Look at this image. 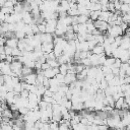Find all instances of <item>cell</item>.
Segmentation results:
<instances>
[{"instance_id":"cell-53","label":"cell","mask_w":130,"mask_h":130,"mask_svg":"<svg viewBox=\"0 0 130 130\" xmlns=\"http://www.w3.org/2000/svg\"><path fill=\"white\" fill-rule=\"evenodd\" d=\"M127 63H128V64H129V65H130V59H129V60H128V62H127Z\"/></svg>"},{"instance_id":"cell-31","label":"cell","mask_w":130,"mask_h":130,"mask_svg":"<svg viewBox=\"0 0 130 130\" xmlns=\"http://www.w3.org/2000/svg\"><path fill=\"white\" fill-rule=\"evenodd\" d=\"M121 11H122V13H128L129 12V4L123 3L121 6Z\"/></svg>"},{"instance_id":"cell-42","label":"cell","mask_w":130,"mask_h":130,"mask_svg":"<svg viewBox=\"0 0 130 130\" xmlns=\"http://www.w3.org/2000/svg\"><path fill=\"white\" fill-rule=\"evenodd\" d=\"M120 26H121V28H122V29L124 30V32H125V30H126V29H128L129 24H128V23H126V22H122Z\"/></svg>"},{"instance_id":"cell-50","label":"cell","mask_w":130,"mask_h":130,"mask_svg":"<svg viewBox=\"0 0 130 130\" xmlns=\"http://www.w3.org/2000/svg\"><path fill=\"white\" fill-rule=\"evenodd\" d=\"M125 98V103H127L130 107V95H127V96H124Z\"/></svg>"},{"instance_id":"cell-46","label":"cell","mask_w":130,"mask_h":130,"mask_svg":"<svg viewBox=\"0 0 130 130\" xmlns=\"http://www.w3.org/2000/svg\"><path fill=\"white\" fill-rule=\"evenodd\" d=\"M72 26H73V30H74V32L78 34V30H79V24H72Z\"/></svg>"},{"instance_id":"cell-27","label":"cell","mask_w":130,"mask_h":130,"mask_svg":"<svg viewBox=\"0 0 130 130\" xmlns=\"http://www.w3.org/2000/svg\"><path fill=\"white\" fill-rule=\"evenodd\" d=\"M55 78L58 80V82H59L60 84L64 83V81H65V75H63V74H61V73H58V74L55 76Z\"/></svg>"},{"instance_id":"cell-26","label":"cell","mask_w":130,"mask_h":130,"mask_svg":"<svg viewBox=\"0 0 130 130\" xmlns=\"http://www.w3.org/2000/svg\"><path fill=\"white\" fill-rule=\"evenodd\" d=\"M13 57H19V56H22V51L19 50L18 48H13L12 49V54H11Z\"/></svg>"},{"instance_id":"cell-5","label":"cell","mask_w":130,"mask_h":130,"mask_svg":"<svg viewBox=\"0 0 130 130\" xmlns=\"http://www.w3.org/2000/svg\"><path fill=\"white\" fill-rule=\"evenodd\" d=\"M37 73H31V74H28V75H26V76H24V80L23 81H25L26 83H29V84H35L36 85V83H37Z\"/></svg>"},{"instance_id":"cell-13","label":"cell","mask_w":130,"mask_h":130,"mask_svg":"<svg viewBox=\"0 0 130 130\" xmlns=\"http://www.w3.org/2000/svg\"><path fill=\"white\" fill-rule=\"evenodd\" d=\"M124 103H125V98H124V96L119 98V99L116 101V103H115V109H117V110H121V109H122V106H123Z\"/></svg>"},{"instance_id":"cell-33","label":"cell","mask_w":130,"mask_h":130,"mask_svg":"<svg viewBox=\"0 0 130 130\" xmlns=\"http://www.w3.org/2000/svg\"><path fill=\"white\" fill-rule=\"evenodd\" d=\"M49 106V104L47 103V102H45V101H41L40 103H39V107H40V109L41 110H45V109H47V107Z\"/></svg>"},{"instance_id":"cell-8","label":"cell","mask_w":130,"mask_h":130,"mask_svg":"<svg viewBox=\"0 0 130 130\" xmlns=\"http://www.w3.org/2000/svg\"><path fill=\"white\" fill-rule=\"evenodd\" d=\"M18 39L16 38H12V39H8L7 42H6V46L10 47V48H17V45H18Z\"/></svg>"},{"instance_id":"cell-41","label":"cell","mask_w":130,"mask_h":130,"mask_svg":"<svg viewBox=\"0 0 130 130\" xmlns=\"http://www.w3.org/2000/svg\"><path fill=\"white\" fill-rule=\"evenodd\" d=\"M112 73L115 76H119V74H120V68H116V67L112 68Z\"/></svg>"},{"instance_id":"cell-14","label":"cell","mask_w":130,"mask_h":130,"mask_svg":"<svg viewBox=\"0 0 130 130\" xmlns=\"http://www.w3.org/2000/svg\"><path fill=\"white\" fill-rule=\"evenodd\" d=\"M78 34H80V35H85V34H87V26H86V23H79V30H78Z\"/></svg>"},{"instance_id":"cell-44","label":"cell","mask_w":130,"mask_h":130,"mask_svg":"<svg viewBox=\"0 0 130 130\" xmlns=\"http://www.w3.org/2000/svg\"><path fill=\"white\" fill-rule=\"evenodd\" d=\"M130 67V65L128 64V63H122V65H121V69L122 70H124V71H127V69Z\"/></svg>"},{"instance_id":"cell-4","label":"cell","mask_w":130,"mask_h":130,"mask_svg":"<svg viewBox=\"0 0 130 130\" xmlns=\"http://www.w3.org/2000/svg\"><path fill=\"white\" fill-rule=\"evenodd\" d=\"M54 48H55V45L54 43H43L42 44V50L44 53H51L54 51Z\"/></svg>"},{"instance_id":"cell-48","label":"cell","mask_w":130,"mask_h":130,"mask_svg":"<svg viewBox=\"0 0 130 130\" xmlns=\"http://www.w3.org/2000/svg\"><path fill=\"white\" fill-rule=\"evenodd\" d=\"M6 54L5 53H0V58H1V61H5V59H6Z\"/></svg>"},{"instance_id":"cell-23","label":"cell","mask_w":130,"mask_h":130,"mask_svg":"<svg viewBox=\"0 0 130 130\" xmlns=\"http://www.w3.org/2000/svg\"><path fill=\"white\" fill-rule=\"evenodd\" d=\"M47 63L51 66V68H57V67L60 66V64H59V62L57 61V59H56V60H47Z\"/></svg>"},{"instance_id":"cell-1","label":"cell","mask_w":130,"mask_h":130,"mask_svg":"<svg viewBox=\"0 0 130 130\" xmlns=\"http://www.w3.org/2000/svg\"><path fill=\"white\" fill-rule=\"evenodd\" d=\"M108 34L114 38L119 37V36H123L124 30L121 28L120 25H110L108 28Z\"/></svg>"},{"instance_id":"cell-21","label":"cell","mask_w":130,"mask_h":130,"mask_svg":"<svg viewBox=\"0 0 130 130\" xmlns=\"http://www.w3.org/2000/svg\"><path fill=\"white\" fill-rule=\"evenodd\" d=\"M15 37L18 40H22V39H25L26 34L23 30H17V31H15Z\"/></svg>"},{"instance_id":"cell-25","label":"cell","mask_w":130,"mask_h":130,"mask_svg":"<svg viewBox=\"0 0 130 130\" xmlns=\"http://www.w3.org/2000/svg\"><path fill=\"white\" fill-rule=\"evenodd\" d=\"M60 5H61L66 11H68V10L70 9V3H69V0H61Z\"/></svg>"},{"instance_id":"cell-40","label":"cell","mask_w":130,"mask_h":130,"mask_svg":"<svg viewBox=\"0 0 130 130\" xmlns=\"http://www.w3.org/2000/svg\"><path fill=\"white\" fill-rule=\"evenodd\" d=\"M43 85H44L47 89H49V88H50V79L46 77L45 80H44V82H43Z\"/></svg>"},{"instance_id":"cell-9","label":"cell","mask_w":130,"mask_h":130,"mask_svg":"<svg viewBox=\"0 0 130 130\" xmlns=\"http://www.w3.org/2000/svg\"><path fill=\"white\" fill-rule=\"evenodd\" d=\"M93 54H96V55H103V54H105V47L103 46V45H96L93 49H92V51H91Z\"/></svg>"},{"instance_id":"cell-7","label":"cell","mask_w":130,"mask_h":130,"mask_svg":"<svg viewBox=\"0 0 130 130\" xmlns=\"http://www.w3.org/2000/svg\"><path fill=\"white\" fill-rule=\"evenodd\" d=\"M114 13L110 12V11H101V14L99 16V20H102V21H106L108 22L110 16H112Z\"/></svg>"},{"instance_id":"cell-49","label":"cell","mask_w":130,"mask_h":130,"mask_svg":"<svg viewBox=\"0 0 130 130\" xmlns=\"http://www.w3.org/2000/svg\"><path fill=\"white\" fill-rule=\"evenodd\" d=\"M124 82L127 83V84H130V75H129V76H126V77L124 78Z\"/></svg>"},{"instance_id":"cell-20","label":"cell","mask_w":130,"mask_h":130,"mask_svg":"<svg viewBox=\"0 0 130 130\" xmlns=\"http://www.w3.org/2000/svg\"><path fill=\"white\" fill-rule=\"evenodd\" d=\"M59 70H60V73L63 74V75H66L68 73V65L67 64H62L59 66Z\"/></svg>"},{"instance_id":"cell-22","label":"cell","mask_w":130,"mask_h":130,"mask_svg":"<svg viewBox=\"0 0 130 130\" xmlns=\"http://www.w3.org/2000/svg\"><path fill=\"white\" fill-rule=\"evenodd\" d=\"M26 46H27V44L25 43L24 39H22V40H19V41H18V45H17V48H18L19 50H21V51L25 50V47H26Z\"/></svg>"},{"instance_id":"cell-2","label":"cell","mask_w":130,"mask_h":130,"mask_svg":"<svg viewBox=\"0 0 130 130\" xmlns=\"http://www.w3.org/2000/svg\"><path fill=\"white\" fill-rule=\"evenodd\" d=\"M93 23H94L95 28L99 29L102 34L108 31V28H109V26H110V24H109L108 22H106V21H102V20H99V19L95 20V21H93Z\"/></svg>"},{"instance_id":"cell-11","label":"cell","mask_w":130,"mask_h":130,"mask_svg":"<svg viewBox=\"0 0 130 130\" xmlns=\"http://www.w3.org/2000/svg\"><path fill=\"white\" fill-rule=\"evenodd\" d=\"M1 117H6V118H9V119H13L14 116H13V111H11L9 108L2 111L1 112Z\"/></svg>"},{"instance_id":"cell-45","label":"cell","mask_w":130,"mask_h":130,"mask_svg":"<svg viewBox=\"0 0 130 130\" xmlns=\"http://www.w3.org/2000/svg\"><path fill=\"white\" fill-rule=\"evenodd\" d=\"M54 92L53 91H51L50 89H47L46 90V92H45V95H47V96H54Z\"/></svg>"},{"instance_id":"cell-29","label":"cell","mask_w":130,"mask_h":130,"mask_svg":"<svg viewBox=\"0 0 130 130\" xmlns=\"http://www.w3.org/2000/svg\"><path fill=\"white\" fill-rule=\"evenodd\" d=\"M122 18H123V22H126V23H130V13H123L122 14Z\"/></svg>"},{"instance_id":"cell-28","label":"cell","mask_w":130,"mask_h":130,"mask_svg":"<svg viewBox=\"0 0 130 130\" xmlns=\"http://www.w3.org/2000/svg\"><path fill=\"white\" fill-rule=\"evenodd\" d=\"M81 64L84 67H91V61H90L89 58H85V59L81 60Z\"/></svg>"},{"instance_id":"cell-35","label":"cell","mask_w":130,"mask_h":130,"mask_svg":"<svg viewBox=\"0 0 130 130\" xmlns=\"http://www.w3.org/2000/svg\"><path fill=\"white\" fill-rule=\"evenodd\" d=\"M29 91L28 90H26V89H23L21 92H20V96L21 98H23V99H28V96H29Z\"/></svg>"},{"instance_id":"cell-47","label":"cell","mask_w":130,"mask_h":130,"mask_svg":"<svg viewBox=\"0 0 130 130\" xmlns=\"http://www.w3.org/2000/svg\"><path fill=\"white\" fill-rule=\"evenodd\" d=\"M109 2H110L109 0H100V1H99V3H100L101 5H108Z\"/></svg>"},{"instance_id":"cell-30","label":"cell","mask_w":130,"mask_h":130,"mask_svg":"<svg viewBox=\"0 0 130 130\" xmlns=\"http://www.w3.org/2000/svg\"><path fill=\"white\" fill-rule=\"evenodd\" d=\"M29 111L30 110L28 108H26V107H20L19 110H18V112H19L20 115H26V114H28Z\"/></svg>"},{"instance_id":"cell-24","label":"cell","mask_w":130,"mask_h":130,"mask_svg":"<svg viewBox=\"0 0 130 130\" xmlns=\"http://www.w3.org/2000/svg\"><path fill=\"white\" fill-rule=\"evenodd\" d=\"M108 87H109V82H108L106 79H103V80L100 82V89H102V90L105 91Z\"/></svg>"},{"instance_id":"cell-3","label":"cell","mask_w":130,"mask_h":130,"mask_svg":"<svg viewBox=\"0 0 130 130\" xmlns=\"http://www.w3.org/2000/svg\"><path fill=\"white\" fill-rule=\"evenodd\" d=\"M0 71H1V74H3V75H10L11 72H12L10 63H8V62H6V61H1V64H0Z\"/></svg>"},{"instance_id":"cell-17","label":"cell","mask_w":130,"mask_h":130,"mask_svg":"<svg viewBox=\"0 0 130 130\" xmlns=\"http://www.w3.org/2000/svg\"><path fill=\"white\" fill-rule=\"evenodd\" d=\"M115 61H116V59L114 58V57H107V60H106V62H105V66H109V67H112L113 65H114V63H115Z\"/></svg>"},{"instance_id":"cell-12","label":"cell","mask_w":130,"mask_h":130,"mask_svg":"<svg viewBox=\"0 0 130 130\" xmlns=\"http://www.w3.org/2000/svg\"><path fill=\"white\" fill-rule=\"evenodd\" d=\"M56 55V57H60L63 55V48L60 46V45H55V48H54V51H53Z\"/></svg>"},{"instance_id":"cell-6","label":"cell","mask_w":130,"mask_h":130,"mask_svg":"<svg viewBox=\"0 0 130 130\" xmlns=\"http://www.w3.org/2000/svg\"><path fill=\"white\" fill-rule=\"evenodd\" d=\"M77 80V77H76V74H71V73H67L65 75V81L64 83L67 84V85H70L71 83L75 82Z\"/></svg>"},{"instance_id":"cell-51","label":"cell","mask_w":130,"mask_h":130,"mask_svg":"<svg viewBox=\"0 0 130 130\" xmlns=\"http://www.w3.org/2000/svg\"><path fill=\"white\" fill-rule=\"evenodd\" d=\"M6 1H7V0H0V4H1V7H3V6L5 5Z\"/></svg>"},{"instance_id":"cell-15","label":"cell","mask_w":130,"mask_h":130,"mask_svg":"<svg viewBox=\"0 0 130 130\" xmlns=\"http://www.w3.org/2000/svg\"><path fill=\"white\" fill-rule=\"evenodd\" d=\"M21 73H22L23 76H26L28 74L34 73V69L32 68H29V67H26V66H23L22 67V70H21Z\"/></svg>"},{"instance_id":"cell-37","label":"cell","mask_w":130,"mask_h":130,"mask_svg":"<svg viewBox=\"0 0 130 130\" xmlns=\"http://www.w3.org/2000/svg\"><path fill=\"white\" fill-rule=\"evenodd\" d=\"M121 65H122V61H121V59H116L114 65H113L111 68H114V67H116V68H121Z\"/></svg>"},{"instance_id":"cell-39","label":"cell","mask_w":130,"mask_h":130,"mask_svg":"<svg viewBox=\"0 0 130 130\" xmlns=\"http://www.w3.org/2000/svg\"><path fill=\"white\" fill-rule=\"evenodd\" d=\"M4 52H5V54H6V55H11V54H12V48H10V47H8V46H6V45H5Z\"/></svg>"},{"instance_id":"cell-36","label":"cell","mask_w":130,"mask_h":130,"mask_svg":"<svg viewBox=\"0 0 130 130\" xmlns=\"http://www.w3.org/2000/svg\"><path fill=\"white\" fill-rule=\"evenodd\" d=\"M1 129L2 130H13V126L10 124H1Z\"/></svg>"},{"instance_id":"cell-43","label":"cell","mask_w":130,"mask_h":130,"mask_svg":"<svg viewBox=\"0 0 130 130\" xmlns=\"http://www.w3.org/2000/svg\"><path fill=\"white\" fill-rule=\"evenodd\" d=\"M51 68V66L46 62V63H44V64H42V70H44V71H46V70H48V69H50Z\"/></svg>"},{"instance_id":"cell-10","label":"cell","mask_w":130,"mask_h":130,"mask_svg":"<svg viewBox=\"0 0 130 130\" xmlns=\"http://www.w3.org/2000/svg\"><path fill=\"white\" fill-rule=\"evenodd\" d=\"M62 119H63V116L61 112H53V115L51 118L52 122H60Z\"/></svg>"},{"instance_id":"cell-52","label":"cell","mask_w":130,"mask_h":130,"mask_svg":"<svg viewBox=\"0 0 130 130\" xmlns=\"http://www.w3.org/2000/svg\"><path fill=\"white\" fill-rule=\"evenodd\" d=\"M25 2H27V3H29V4H32L34 2H35V0H24Z\"/></svg>"},{"instance_id":"cell-55","label":"cell","mask_w":130,"mask_h":130,"mask_svg":"<svg viewBox=\"0 0 130 130\" xmlns=\"http://www.w3.org/2000/svg\"><path fill=\"white\" fill-rule=\"evenodd\" d=\"M32 130H39V129H37V128H34V129H32Z\"/></svg>"},{"instance_id":"cell-18","label":"cell","mask_w":130,"mask_h":130,"mask_svg":"<svg viewBox=\"0 0 130 130\" xmlns=\"http://www.w3.org/2000/svg\"><path fill=\"white\" fill-rule=\"evenodd\" d=\"M106 99H107V102H108V106H111L113 108H115V99L113 95H106Z\"/></svg>"},{"instance_id":"cell-16","label":"cell","mask_w":130,"mask_h":130,"mask_svg":"<svg viewBox=\"0 0 130 130\" xmlns=\"http://www.w3.org/2000/svg\"><path fill=\"white\" fill-rule=\"evenodd\" d=\"M101 14V11H90V15H89V18L92 20V21H95L99 19V16Z\"/></svg>"},{"instance_id":"cell-34","label":"cell","mask_w":130,"mask_h":130,"mask_svg":"<svg viewBox=\"0 0 130 130\" xmlns=\"http://www.w3.org/2000/svg\"><path fill=\"white\" fill-rule=\"evenodd\" d=\"M108 8H109V11H110V12L115 13L116 8H115V5H114V2H109V4H108Z\"/></svg>"},{"instance_id":"cell-54","label":"cell","mask_w":130,"mask_h":130,"mask_svg":"<svg viewBox=\"0 0 130 130\" xmlns=\"http://www.w3.org/2000/svg\"><path fill=\"white\" fill-rule=\"evenodd\" d=\"M129 13H130V4H129Z\"/></svg>"},{"instance_id":"cell-32","label":"cell","mask_w":130,"mask_h":130,"mask_svg":"<svg viewBox=\"0 0 130 130\" xmlns=\"http://www.w3.org/2000/svg\"><path fill=\"white\" fill-rule=\"evenodd\" d=\"M85 67L82 65V64H75V71H76V74L77 73H80Z\"/></svg>"},{"instance_id":"cell-19","label":"cell","mask_w":130,"mask_h":130,"mask_svg":"<svg viewBox=\"0 0 130 130\" xmlns=\"http://www.w3.org/2000/svg\"><path fill=\"white\" fill-rule=\"evenodd\" d=\"M88 19H89V17L88 16H86V15H78V17H77V21H78V23H86L87 21H88Z\"/></svg>"},{"instance_id":"cell-38","label":"cell","mask_w":130,"mask_h":130,"mask_svg":"<svg viewBox=\"0 0 130 130\" xmlns=\"http://www.w3.org/2000/svg\"><path fill=\"white\" fill-rule=\"evenodd\" d=\"M114 78H115V75H114L113 73H110V74H107V75H105V79H106L108 82L112 81Z\"/></svg>"}]
</instances>
